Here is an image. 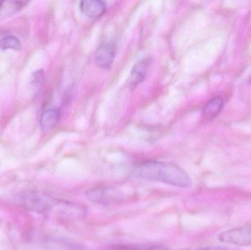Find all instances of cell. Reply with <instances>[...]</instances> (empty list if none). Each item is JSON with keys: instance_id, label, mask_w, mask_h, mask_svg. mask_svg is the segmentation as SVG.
Segmentation results:
<instances>
[{"instance_id": "6da1fadb", "label": "cell", "mask_w": 251, "mask_h": 250, "mask_svg": "<svg viewBox=\"0 0 251 250\" xmlns=\"http://www.w3.org/2000/svg\"><path fill=\"white\" fill-rule=\"evenodd\" d=\"M135 174L140 179L159 182L176 187H190L192 185L189 175L179 166L166 161H148L136 168Z\"/></svg>"}, {"instance_id": "7a4b0ae2", "label": "cell", "mask_w": 251, "mask_h": 250, "mask_svg": "<svg viewBox=\"0 0 251 250\" xmlns=\"http://www.w3.org/2000/svg\"><path fill=\"white\" fill-rule=\"evenodd\" d=\"M220 242L241 247L251 246V224L234 227L222 232L218 236Z\"/></svg>"}, {"instance_id": "3957f363", "label": "cell", "mask_w": 251, "mask_h": 250, "mask_svg": "<svg viewBox=\"0 0 251 250\" xmlns=\"http://www.w3.org/2000/svg\"><path fill=\"white\" fill-rule=\"evenodd\" d=\"M117 52V45L113 41L103 42L96 51L94 61L100 68L110 69Z\"/></svg>"}, {"instance_id": "277c9868", "label": "cell", "mask_w": 251, "mask_h": 250, "mask_svg": "<svg viewBox=\"0 0 251 250\" xmlns=\"http://www.w3.org/2000/svg\"><path fill=\"white\" fill-rule=\"evenodd\" d=\"M151 61V60L149 57H146L136 63L131 69L128 79V85L130 88H136L144 81L150 67Z\"/></svg>"}, {"instance_id": "5b68a950", "label": "cell", "mask_w": 251, "mask_h": 250, "mask_svg": "<svg viewBox=\"0 0 251 250\" xmlns=\"http://www.w3.org/2000/svg\"><path fill=\"white\" fill-rule=\"evenodd\" d=\"M79 8L87 17L90 19H99L105 13L107 4L100 0H84L80 2Z\"/></svg>"}, {"instance_id": "8992f818", "label": "cell", "mask_w": 251, "mask_h": 250, "mask_svg": "<svg viewBox=\"0 0 251 250\" xmlns=\"http://www.w3.org/2000/svg\"><path fill=\"white\" fill-rule=\"evenodd\" d=\"M26 197L30 198V201H26V204L28 205V207L40 212L47 211L53 207V205H55V201L53 198L42 194L34 193Z\"/></svg>"}, {"instance_id": "52a82bcc", "label": "cell", "mask_w": 251, "mask_h": 250, "mask_svg": "<svg viewBox=\"0 0 251 250\" xmlns=\"http://www.w3.org/2000/svg\"><path fill=\"white\" fill-rule=\"evenodd\" d=\"M60 118V112L58 109L51 108L44 112L41 117V129L44 132H50L51 129H54Z\"/></svg>"}, {"instance_id": "ba28073f", "label": "cell", "mask_w": 251, "mask_h": 250, "mask_svg": "<svg viewBox=\"0 0 251 250\" xmlns=\"http://www.w3.org/2000/svg\"><path fill=\"white\" fill-rule=\"evenodd\" d=\"M27 1H2L0 2V19H5L25 7Z\"/></svg>"}, {"instance_id": "9c48e42d", "label": "cell", "mask_w": 251, "mask_h": 250, "mask_svg": "<svg viewBox=\"0 0 251 250\" xmlns=\"http://www.w3.org/2000/svg\"><path fill=\"white\" fill-rule=\"evenodd\" d=\"M224 106V101L221 97H216L211 100L203 110V115L205 118L212 119L218 115Z\"/></svg>"}, {"instance_id": "30bf717a", "label": "cell", "mask_w": 251, "mask_h": 250, "mask_svg": "<svg viewBox=\"0 0 251 250\" xmlns=\"http://www.w3.org/2000/svg\"><path fill=\"white\" fill-rule=\"evenodd\" d=\"M0 48L2 50L13 49L19 51L22 48V44L19 38L13 35H9L0 40Z\"/></svg>"}, {"instance_id": "8fae6325", "label": "cell", "mask_w": 251, "mask_h": 250, "mask_svg": "<svg viewBox=\"0 0 251 250\" xmlns=\"http://www.w3.org/2000/svg\"><path fill=\"white\" fill-rule=\"evenodd\" d=\"M152 250H168L164 249H154ZM187 250H227L226 248L222 247H207V248H199V249Z\"/></svg>"}]
</instances>
